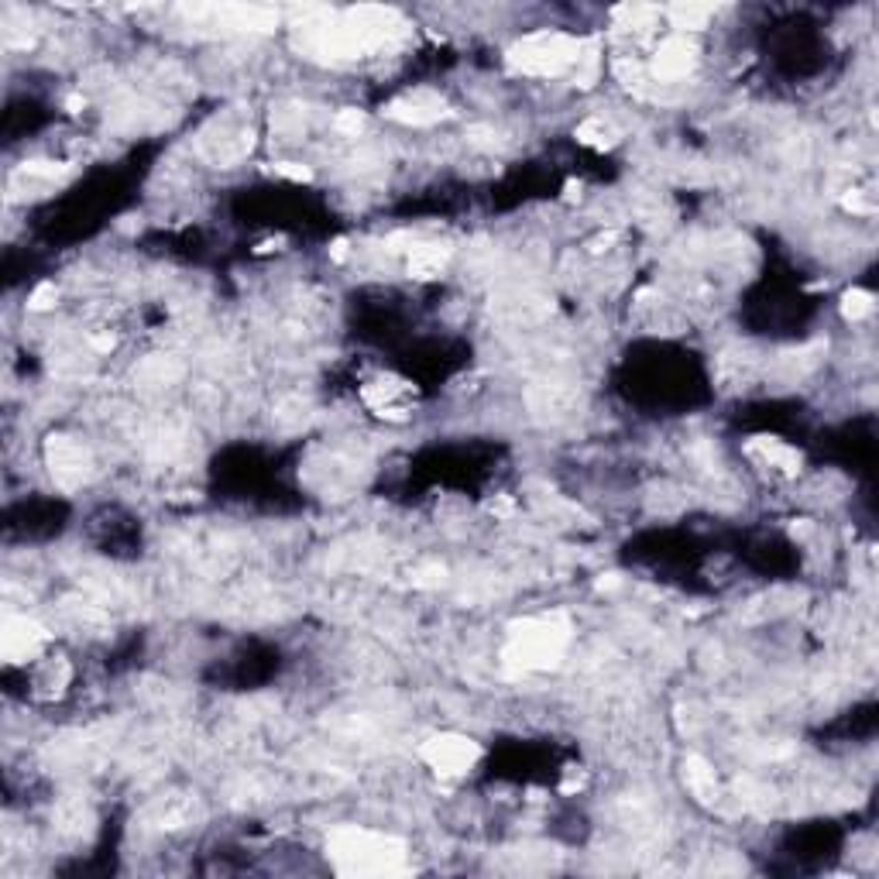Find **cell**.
Returning a JSON list of instances; mask_svg holds the SVG:
<instances>
[{"mask_svg":"<svg viewBox=\"0 0 879 879\" xmlns=\"http://www.w3.org/2000/svg\"><path fill=\"white\" fill-rule=\"evenodd\" d=\"M330 859L340 872H392L403 866L406 848L388 835L368 832V829H340L327 842Z\"/></svg>","mask_w":879,"mask_h":879,"instance_id":"cell-1","label":"cell"},{"mask_svg":"<svg viewBox=\"0 0 879 879\" xmlns=\"http://www.w3.org/2000/svg\"><path fill=\"white\" fill-rule=\"evenodd\" d=\"M581 42L561 35V32H540L522 38L509 52V66L522 76H561L577 66L581 59Z\"/></svg>","mask_w":879,"mask_h":879,"instance_id":"cell-2","label":"cell"},{"mask_svg":"<svg viewBox=\"0 0 879 879\" xmlns=\"http://www.w3.org/2000/svg\"><path fill=\"white\" fill-rule=\"evenodd\" d=\"M564 643H567V629L561 622H553V619L529 622L522 632H516L512 656L522 667H550V663L561 660Z\"/></svg>","mask_w":879,"mask_h":879,"instance_id":"cell-3","label":"cell"},{"mask_svg":"<svg viewBox=\"0 0 879 879\" xmlns=\"http://www.w3.org/2000/svg\"><path fill=\"white\" fill-rule=\"evenodd\" d=\"M419 756H422L426 766L433 769V774L454 780V777L471 774V766L477 763L482 750H477V742H471L464 735H437V739H430L422 745Z\"/></svg>","mask_w":879,"mask_h":879,"instance_id":"cell-4","label":"cell"},{"mask_svg":"<svg viewBox=\"0 0 879 879\" xmlns=\"http://www.w3.org/2000/svg\"><path fill=\"white\" fill-rule=\"evenodd\" d=\"M698 38L695 35H680L674 32L670 38H663L660 48L653 52V63H650V72L660 83H677L684 79L690 69L698 66Z\"/></svg>","mask_w":879,"mask_h":879,"instance_id":"cell-5","label":"cell"},{"mask_svg":"<svg viewBox=\"0 0 879 879\" xmlns=\"http://www.w3.org/2000/svg\"><path fill=\"white\" fill-rule=\"evenodd\" d=\"M48 646V632L29 619V616H8L4 619V632H0V650H4V660L11 667L18 663H29V660H38Z\"/></svg>","mask_w":879,"mask_h":879,"instance_id":"cell-6","label":"cell"},{"mask_svg":"<svg viewBox=\"0 0 879 879\" xmlns=\"http://www.w3.org/2000/svg\"><path fill=\"white\" fill-rule=\"evenodd\" d=\"M364 403L371 413L388 416V419H403L413 413V385L403 379H375L364 385Z\"/></svg>","mask_w":879,"mask_h":879,"instance_id":"cell-7","label":"cell"},{"mask_svg":"<svg viewBox=\"0 0 879 879\" xmlns=\"http://www.w3.org/2000/svg\"><path fill=\"white\" fill-rule=\"evenodd\" d=\"M48 464H52V474H56V482H59L63 488L79 485V482H83V477H87V471H90L87 450L79 447V443H72V440H66V437H59L56 443H52V450H48Z\"/></svg>","mask_w":879,"mask_h":879,"instance_id":"cell-8","label":"cell"},{"mask_svg":"<svg viewBox=\"0 0 879 879\" xmlns=\"http://www.w3.org/2000/svg\"><path fill=\"white\" fill-rule=\"evenodd\" d=\"M388 114L395 121H403V124H413V127H430V124H437L447 114V106H443V100L437 93L416 90V93H409L403 100H395L388 106Z\"/></svg>","mask_w":879,"mask_h":879,"instance_id":"cell-9","label":"cell"},{"mask_svg":"<svg viewBox=\"0 0 879 879\" xmlns=\"http://www.w3.org/2000/svg\"><path fill=\"white\" fill-rule=\"evenodd\" d=\"M750 458H753L759 467L774 471V474H784V477H790V474L801 471V454H797V450H790L787 443L774 440V437H759V440H753V443H750Z\"/></svg>","mask_w":879,"mask_h":879,"instance_id":"cell-10","label":"cell"},{"mask_svg":"<svg viewBox=\"0 0 879 879\" xmlns=\"http://www.w3.org/2000/svg\"><path fill=\"white\" fill-rule=\"evenodd\" d=\"M447 255H450V248H443V245H419V248H413L409 251V275H416V279H433V275H440L443 264H447Z\"/></svg>","mask_w":879,"mask_h":879,"instance_id":"cell-11","label":"cell"},{"mask_svg":"<svg viewBox=\"0 0 879 879\" xmlns=\"http://www.w3.org/2000/svg\"><path fill=\"white\" fill-rule=\"evenodd\" d=\"M687 787H690V793L695 797H701V801H711V797H718V780H714V769L705 763V759H698V756H690L687 759Z\"/></svg>","mask_w":879,"mask_h":879,"instance_id":"cell-12","label":"cell"},{"mask_svg":"<svg viewBox=\"0 0 879 879\" xmlns=\"http://www.w3.org/2000/svg\"><path fill=\"white\" fill-rule=\"evenodd\" d=\"M714 11L708 8V4H674L670 11H667V18H670V29H677L680 35H690V32H701L705 24H708V18H711Z\"/></svg>","mask_w":879,"mask_h":879,"instance_id":"cell-13","label":"cell"},{"mask_svg":"<svg viewBox=\"0 0 879 879\" xmlns=\"http://www.w3.org/2000/svg\"><path fill=\"white\" fill-rule=\"evenodd\" d=\"M577 138L584 145H595V148H608L611 142H616V131H611V124H605L601 117H591V121H584L577 127Z\"/></svg>","mask_w":879,"mask_h":879,"instance_id":"cell-14","label":"cell"},{"mask_svg":"<svg viewBox=\"0 0 879 879\" xmlns=\"http://www.w3.org/2000/svg\"><path fill=\"white\" fill-rule=\"evenodd\" d=\"M872 313V296L869 292H859V289H852L848 296H845V316L856 324V319H866Z\"/></svg>","mask_w":879,"mask_h":879,"instance_id":"cell-15","label":"cell"},{"mask_svg":"<svg viewBox=\"0 0 879 879\" xmlns=\"http://www.w3.org/2000/svg\"><path fill=\"white\" fill-rule=\"evenodd\" d=\"M361 127H364V117L358 111H343L337 117V131H343V135H358Z\"/></svg>","mask_w":879,"mask_h":879,"instance_id":"cell-16","label":"cell"}]
</instances>
